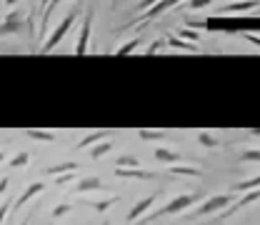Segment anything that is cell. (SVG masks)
Segmentation results:
<instances>
[{"label": "cell", "instance_id": "obj_4", "mask_svg": "<svg viewBox=\"0 0 260 225\" xmlns=\"http://www.w3.org/2000/svg\"><path fill=\"white\" fill-rule=\"evenodd\" d=\"M25 30H28V23H25L23 10H10L5 20L0 23V35H23Z\"/></svg>", "mask_w": 260, "mask_h": 225}, {"label": "cell", "instance_id": "obj_19", "mask_svg": "<svg viewBox=\"0 0 260 225\" xmlns=\"http://www.w3.org/2000/svg\"><path fill=\"white\" fill-rule=\"evenodd\" d=\"M138 138H140V140H165V130L140 128V130H138Z\"/></svg>", "mask_w": 260, "mask_h": 225}, {"label": "cell", "instance_id": "obj_34", "mask_svg": "<svg viewBox=\"0 0 260 225\" xmlns=\"http://www.w3.org/2000/svg\"><path fill=\"white\" fill-rule=\"evenodd\" d=\"M155 3H158V0H140V3H138V8H140V10H148V8H153Z\"/></svg>", "mask_w": 260, "mask_h": 225}, {"label": "cell", "instance_id": "obj_20", "mask_svg": "<svg viewBox=\"0 0 260 225\" xmlns=\"http://www.w3.org/2000/svg\"><path fill=\"white\" fill-rule=\"evenodd\" d=\"M198 143H200L203 148H218V145H220V140L213 138V133H205V130L198 133Z\"/></svg>", "mask_w": 260, "mask_h": 225}, {"label": "cell", "instance_id": "obj_5", "mask_svg": "<svg viewBox=\"0 0 260 225\" xmlns=\"http://www.w3.org/2000/svg\"><path fill=\"white\" fill-rule=\"evenodd\" d=\"M93 15H95V8L90 5V8H88V13H85V20H83L80 35H78L75 55H88V43H90V30H93Z\"/></svg>", "mask_w": 260, "mask_h": 225}, {"label": "cell", "instance_id": "obj_37", "mask_svg": "<svg viewBox=\"0 0 260 225\" xmlns=\"http://www.w3.org/2000/svg\"><path fill=\"white\" fill-rule=\"evenodd\" d=\"M70 178H73V175H63V178H55V183H58V185H63V183H68Z\"/></svg>", "mask_w": 260, "mask_h": 225}, {"label": "cell", "instance_id": "obj_8", "mask_svg": "<svg viewBox=\"0 0 260 225\" xmlns=\"http://www.w3.org/2000/svg\"><path fill=\"white\" fill-rule=\"evenodd\" d=\"M158 195H160V193H153V195H148V198H143V200H138V203L130 208L128 223H138V220H140V215H145V213L153 208V203L158 200Z\"/></svg>", "mask_w": 260, "mask_h": 225}, {"label": "cell", "instance_id": "obj_23", "mask_svg": "<svg viewBox=\"0 0 260 225\" xmlns=\"http://www.w3.org/2000/svg\"><path fill=\"white\" fill-rule=\"evenodd\" d=\"M255 188H260V175L250 178V180H243V183H238L233 190H235V193H240V190H245V193H248V190H255Z\"/></svg>", "mask_w": 260, "mask_h": 225}, {"label": "cell", "instance_id": "obj_18", "mask_svg": "<svg viewBox=\"0 0 260 225\" xmlns=\"http://www.w3.org/2000/svg\"><path fill=\"white\" fill-rule=\"evenodd\" d=\"M75 170H78V163L70 160V163H60V165H50L45 173L48 175H60V173H75Z\"/></svg>", "mask_w": 260, "mask_h": 225}, {"label": "cell", "instance_id": "obj_39", "mask_svg": "<svg viewBox=\"0 0 260 225\" xmlns=\"http://www.w3.org/2000/svg\"><path fill=\"white\" fill-rule=\"evenodd\" d=\"M5 160V153H3V150H0V163Z\"/></svg>", "mask_w": 260, "mask_h": 225}, {"label": "cell", "instance_id": "obj_17", "mask_svg": "<svg viewBox=\"0 0 260 225\" xmlns=\"http://www.w3.org/2000/svg\"><path fill=\"white\" fill-rule=\"evenodd\" d=\"M63 0H50L48 5H45V10H43V18H40V35H45V28H48V20H50V13L60 5Z\"/></svg>", "mask_w": 260, "mask_h": 225}, {"label": "cell", "instance_id": "obj_29", "mask_svg": "<svg viewBox=\"0 0 260 225\" xmlns=\"http://www.w3.org/2000/svg\"><path fill=\"white\" fill-rule=\"evenodd\" d=\"M28 160H30L28 153H18V155L10 160V168H23V165H28Z\"/></svg>", "mask_w": 260, "mask_h": 225}, {"label": "cell", "instance_id": "obj_7", "mask_svg": "<svg viewBox=\"0 0 260 225\" xmlns=\"http://www.w3.org/2000/svg\"><path fill=\"white\" fill-rule=\"evenodd\" d=\"M178 3H183V0H158L153 8H148V10H145V15H143V18H138V20H133V23H138V25L143 23V25H145V23H150L153 18H158L160 13L170 10V8H175Z\"/></svg>", "mask_w": 260, "mask_h": 225}, {"label": "cell", "instance_id": "obj_16", "mask_svg": "<svg viewBox=\"0 0 260 225\" xmlns=\"http://www.w3.org/2000/svg\"><path fill=\"white\" fill-rule=\"evenodd\" d=\"M110 150H113V143H110V140H100L95 148H90V158H93V160H100V158L108 155Z\"/></svg>", "mask_w": 260, "mask_h": 225}, {"label": "cell", "instance_id": "obj_14", "mask_svg": "<svg viewBox=\"0 0 260 225\" xmlns=\"http://www.w3.org/2000/svg\"><path fill=\"white\" fill-rule=\"evenodd\" d=\"M155 158L160 163H168V165L183 163V155H178V153H173V150H168V148H158V150H155Z\"/></svg>", "mask_w": 260, "mask_h": 225}, {"label": "cell", "instance_id": "obj_2", "mask_svg": "<svg viewBox=\"0 0 260 225\" xmlns=\"http://www.w3.org/2000/svg\"><path fill=\"white\" fill-rule=\"evenodd\" d=\"M233 200H235V195H210L205 203H200L193 213L188 215V220L203 218V215H213V213H220V210H225Z\"/></svg>", "mask_w": 260, "mask_h": 225}, {"label": "cell", "instance_id": "obj_21", "mask_svg": "<svg viewBox=\"0 0 260 225\" xmlns=\"http://www.w3.org/2000/svg\"><path fill=\"white\" fill-rule=\"evenodd\" d=\"M118 203V198H108V200H88V205L93 208V210H98V213H105L110 205H115Z\"/></svg>", "mask_w": 260, "mask_h": 225}, {"label": "cell", "instance_id": "obj_36", "mask_svg": "<svg viewBox=\"0 0 260 225\" xmlns=\"http://www.w3.org/2000/svg\"><path fill=\"white\" fill-rule=\"evenodd\" d=\"M8 185H10V180H8V178H3V180H0V195L8 190Z\"/></svg>", "mask_w": 260, "mask_h": 225}, {"label": "cell", "instance_id": "obj_24", "mask_svg": "<svg viewBox=\"0 0 260 225\" xmlns=\"http://www.w3.org/2000/svg\"><path fill=\"white\" fill-rule=\"evenodd\" d=\"M170 175H200L198 168H185V165H170Z\"/></svg>", "mask_w": 260, "mask_h": 225}, {"label": "cell", "instance_id": "obj_28", "mask_svg": "<svg viewBox=\"0 0 260 225\" xmlns=\"http://www.w3.org/2000/svg\"><path fill=\"white\" fill-rule=\"evenodd\" d=\"M240 160L243 163H260V150H243Z\"/></svg>", "mask_w": 260, "mask_h": 225}, {"label": "cell", "instance_id": "obj_22", "mask_svg": "<svg viewBox=\"0 0 260 225\" xmlns=\"http://www.w3.org/2000/svg\"><path fill=\"white\" fill-rule=\"evenodd\" d=\"M105 135H108L105 130H95V133H90L88 138H83V140L78 143V148H88V145H93V143H100V140H103Z\"/></svg>", "mask_w": 260, "mask_h": 225}, {"label": "cell", "instance_id": "obj_42", "mask_svg": "<svg viewBox=\"0 0 260 225\" xmlns=\"http://www.w3.org/2000/svg\"><path fill=\"white\" fill-rule=\"evenodd\" d=\"M103 225H110V223H108V220H105V223H103Z\"/></svg>", "mask_w": 260, "mask_h": 225}, {"label": "cell", "instance_id": "obj_32", "mask_svg": "<svg viewBox=\"0 0 260 225\" xmlns=\"http://www.w3.org/2000/svg\"><path fill=\"white\" fill-rule=\"evenodd\" d=\"M210 3H213V0H190L188 8H190V10H198V8H208Z\"/></svg>", "mask_w": 260, "mask_h": 225}, {"label": "cell", "instance_id": "obj_25", "mask_svg": "<svg viewBox=\"0 0 260 225\" xmlns=\"http://www.w3.org/2000/svg\"><path fill=\"white\" fill-rule=\"evenodd\" d=\"M140 43H143L140 38H133L130 43H125V45H120V48L115 50V55H130L133 50H138V45H140Z\"/></svg>", "mask_w": 260, "mask_h": 225}, {"label": "cell", "instance_id": "obj_12", "mask_svg": "<svg viewBox=\"0 0 260 225\" xmlns=\"http://www.w3.org/2000/svg\"><path fill=\"white\" fill-rule=\"evenodd\" d=\"M43 190H45V183H30V185H28V188L23 190V195H20V198L15 200V205H13V208H15V210H18V208H23V205H25L28 200H32L35 195L43 193Z\"/></svg>", "mask_w": 260, "mask_h": 225}, {"label": "cell", "instance_id": "obj_41", "mask_svg": "<svg viewBox=\"0 0 260 225\" xmlns=\"http://www.w3.org/2000/svg\"><path fill=\"white\" fill-rule=\"evenodd\" d=\"M23 225H28V220H23Z\"/></svg>", "mask_w": 260, "mask_h": 225}, {"label": "cell", "instance_id": "obj_31", "mask_svg": "<svg viewBox=\"0 0 260 225\" xmlns=\"http://www.w3.org/2000/svg\"><path fill=\"white\" fill-rule=\"evenodd\" d=\"M178 35H183V38L190 40V43H198V40H200V33H193V30H188V28H180Z\"/></svg>", "mask_w": 260, "mask_h": 225}, {"label": "cell", "instance_id": "obj_1", "mask_svg": "<svg viewBox=\"0 0 260 225\" xmlns=\"http://www.w3.org/2000/svg\"><path fill=\"white\" fill-rule=\"evenodd\" d=\"M203 200V195L200 193H188V195H175L168 205H162L158 210H153L150 215H145L140 225H148L150 220H158V218H165V215H178V213H185L188 208H193L195 203H200Z\"/></svg>", "mask_w": 260, "mask_h": 225}, {"label": "cell", "instance_id": "obj_3", "mask_svg": "<svg viewBox=\"0 0 260 225\" xmlns=\"http://www.w3.org/2000/svg\"><path fill=\"white\" fill-rule=\"evenodd\" d=\"M78 10H80V8H73V10L65 15L63 20H60V25L53 30V35H50V38L43 43V48H40V53H43V55H48L50 50H55V45H58L65 35H68V30H70V28H73V23H75V15H78Z\"/></svg>", "mask_w": 260, "mask_h": 225}, {"label": "cell", "instance_id": "obj_27", "mask_svg": "<svg viewBox=\"0 0 260 225\" xmlns=\"http://www.w3.org/2000/svg\"><path fill=\"white\" fill-rule=\"evenodd\" d=\"M165 48H168V40H162V38H158V40H153V43L148 45L145 55H155L158 50H165Z\"/></svg>", "mask_w": 260, "mask_h": 225}, {"label": "cell", "instance_id": "obj_15", "mask_svg": "<svg viewBox=\"0 0 260 225\" xmlns=\"http://www.w3.org/2000/svg\"><path fill=\"white\" fill-rule=\"evenodd\" d=\"M23 135H28V138H32V140H45V143H55V133H50V130L25 128V130H23Z\"/></svg>", "mask_w": 260, "mask_h": 225}, {"label": "cell", "instance_id": "obj_35", "mask_svg": "<svg viewBox=\"0 0 260 225\" xmlns=\"http://www.w3.org/2000/svg\"><path fill=\"white\" fill-rule=\"evenodd\" d=\"M245 40H248V43H253L255 48H260V38L258 35H245Z\"/></svg>", "mask_w": 260, "mask_h": 225}, {"label": "cell", "instance_id": "obj_40", "mask_svg": "<svg viewBox=\"0 0 260 225\" xmlns=\"http://www.w3.org/2000/svg\"><path fill=\"white\" fill-rule=\"evenodd\" d=\"M45 5H48V0H43V10H45Z\"/></svg>", "mask_w": 260, "mask_h": 225}, {"label": "cell", "instance_id": "obj_10", "mask_svg": "<svg viewBox=\"0 0 260 225\" xmlns=\"http://www.w3.org/2000/svg\"><path fill=\"white\" fill-rule=\"evenodd\" d=\"M255 8H260V0H235V3L220 8V15L223 13H248V10H255Z\"/></svg>", "mask_w": 260, "mask_h": 225}, {"label": "cell", "instance_id": "obj_13", "mask_svg": "<svg viewBox=\"0 0 260 225\" xmlns=\"http://www.w3.org/2000/svg\"><path fill=\"white\" fill-rule=\"evenodd\" d=\"M168 48H175V50H188V53H195L198 50V43H190L185 38H178L173 33H168Z\"/></svg>", "mask_w": 260, "mask_h": 225}, {"label": "cell", "instance_id": "obj_6", "mask_svg": "<svg viewBox=\"0 0 260 225\" xmlns=\"http://www.w3.org/2000/svg\"><path fill=\"white\" fill-rule=\"evenodd\" d=\"M255 200H260V188H255V190H248V195H245V198H240V200H233L225 210H220V215H218V218H230V215H235L238 210H243V208L253 205Z\"/></svg>", "mask_w": 260, "mask_h": 225}, {"label": "cell", "instance_id": "obj_30", "mask_svg": "<svg viewBox=\"0 0 260 225\" xmlns=\"http://www.w3.org/2000/svg\"><path fill=\"white\" fill-rule=\"evenodd\" d=\"M70 208H73L70 203H60V205H55V208H53V218H63V215H68V213H70Z\"/></svg>", "mask_w": 260, "mask_h": 225}, {"label": "cell", "instance_id": "obj_33", "mask_svg": "<svg viewBox=\"0 0 260 225\" xmlns=\"http://www.w3.org/2000/svg\"><path fill=\"white\" fill-rule=\"evenodd\" d=\"M8 210H10V200H5V203L0 205V223L5 220V215H8Z\"/></svg>", "mask_w": 260, "mask_h": 225}, {"label": "cell", "instance_id": "obj_26", "mask_svg": "<svg viewBox=\"0 0 260 225\" xmlns=\"http://www.w3.org/2000/svg\"><path fill=\"white\" fill-rule=\"evenodd\" d=\"M118 168H140V160L135 155H120L118 158Z\"/></svg>", "mask_w": 260, "mask_h": 225}, {"label": "cell", "instance_id": "obj_38", "mask_svg": "<svg viewBox=\"0 0 260 225\" xmlns=\"http://www.w3.org/2000/svg\"><path fill=\"white\" fill-rule=\"evenodd\" d=\"M3 3H5V5H8V8H10V5H15V3H18V0H3Z\"/></svg>", "mask_w": 260, "mask_h": 225}, {"label": "cell", "instance_id": "obj_9", "mask_svg": "<svg viewBox=\"0 0 260 225\" xmlns=\"http://www.w3.org/2000/svg\"><path fill=\"white\" fill-rule=\"evenodd\" d=\"M118 178H138V180H155L158 173L153 170H140V168H115Z\"/></svg>", "mask_w": 260, "mask_h": 225}, {"label": "cell", "instance_id": "obj_11", "mask_svg": "<svg viewBox=\"0 0 260 225\" xmlns=\"http://www.w3.org/2000/svg\"><path fill=\"white\" fill-rule=\"evenodd\" d=\"M75 190H78V193H93V190H103V180H100L98 175H85V178H80V180H78Z\"/></svg>", "mask_w": 260, "mask_h": 225}]
</instances>
